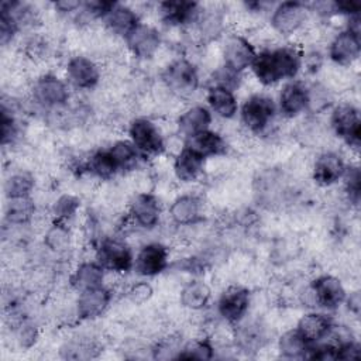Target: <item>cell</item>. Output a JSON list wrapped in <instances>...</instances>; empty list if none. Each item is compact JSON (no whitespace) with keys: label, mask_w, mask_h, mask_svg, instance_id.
I'll return each mask as SVG.
<instances>
[{"label":"cell","mask_w":361,"mask_h":361,"mask_svg":"<svg viewBox=\"0 0 361 361\" xmlns=\"http://www.w3.org/2000/svg\"><path fill=\"white\" fill-rule=\"evenodd\" d=\"M200 212L202 202L196 195L192 193L178 196L169 207V216L178 226L195 224L200 219Z\"/></svg>","instance_id":"484cf974"},{"label":"cell","mask_w":361,"mask_h":361,"mask_svg":"<svg viewBox=\"0 0 361 361\" xmlns=\"http://www.w3.org/2000/svg\"><path fill=\"white\" fill-rule=\"evenodd\" d=\"M18 126L14 116L7 110V107H1V144H11L17 137Z\"/></svg>","instance_id":"b9f144b4"},{"label":"cell","mask_w":361,"mask_h":361,"mask_svg":"<svg viewBox=\"0 0 361 361\" xmlns=\"http://www.w3.org/2000/svg\"><path fill=\"white\" fill-rule=\"evenodd\" d=\"M276 104L267 94H251L240 109L244 127L252 134H262L268 130L276 114Z\"/></svg>","instance_id":"3957f363"},{"label":"cell","mask_w":361,"mask_h":361,"mask_svg":"<svg viewBox=\"0 0 361 361\" xmlns=\"http://www.w3.org/2000/svg\"><path fill=\"white\" fill-rule=\"evenodd\" d=\"M347 165L343 157L334 151H324L313 162L312 178L320 186H331L338 182Z\"/></svg>","instance_id":"ac0fdd59"},{"label":"cell","mask_w":361,"mask_h":361,"mask_svg":"<svg viewBox=\"0 0 361 361\" xmlns=\"http://www.w3.org/2000/svg\"><path fill=\"white\" fill-rule=\"evenodd\" d=\"M202 10L199 3L188 0H168L158 4L159 17L169 27H183L196 23Z\"/></svg>","instance_id":"4fadbf2b"},{"label":"cell","mask_w":361,"mask_h":361,"mask_svg":"<svg viewBox=\"0 0 361 361\" xmlns=\"http://www.w3.org/2000/svg\"><path fill=\"white\" fill-rule=\"evenodd\" d=\"M210 123L212 111L202 104H196L186 109L176 120L178 130L185 138H190L204 130H209Z\"/></svg>","instance_id":"d4e9b609"},{"label":"cell","mask_w":361,"mask_h":361,"mask_svg":"<svg viewBox=\"0 0 361 361\" xmlns=\"http://www.w3.org/2000/svg\"><path fill=\"white\" fill-rule=\"evenodd\" d=\"M18 341L21 347H31L37 340V330L30 324H23L18 330Z\"/></svg>","instance_id":"f6af8a7d"},{"label":"cell","mask_w":361,"mask_h":361,"mask_svg":"<svg viewBox=\"0 0 361 361\" xmlns=\"http://www.w3.org/2000/svg\"><path fill=\"white\" fill-rule=\"evenodd\" d=\"M344 179V190L347 199L353 204H358L361 196V173L357 165H347L343 178Z\"/></svg>","instance_id":"74e56055"},{"label":"cell","mask_w":361,"mask_h":361,"mask_svg":"<svg viewBox=\"0 0 361 361\" xmlns=\"http://www.w3.org/2000/svg\"><path fill=\"white\" fill-rule=\"evenodd\" d=\"M65 72L68 82L76 89L90 90L100 80V69L97 63L85 55L72 56L66 63Z\"/></svg>","instance_id":"5bb4252c"},{"label":"cell","mask_w":361,"mask_h":361,"mask_svg":"<svg viewBox=\"0 0 361 361\" xmlns=\"http://www.w3.org/2000/svg\"><path fill=\"white\" fill-rule=\"evenodd\" d=\"M130 141L145 157L159 155L165 149V140L159 127L147 117H137L128 126Z\"/></svg>","instance_id":"5b68a950"},{"label":"cell","mask_w":361,"mask_h":361,"mask_svg":"<svg viewBox=\"0 0 361 361\" xmlns=\"http://www.w3.org/2000/svg\"><path fill=\"white\" fill-rule=\"evenodd\" d=\"M20 31V27L14 17L7 11L0 8V41L3 45H7L14 35Z\"/></svg>","instance_id":"ab89813d"},{"label":"cell","mask_w":361,"mask_h":361,"mask_svg":"<svg viewBox=\"0 0 361 361\" xmlns=\"http://www.w3.org/2000/svg\"><path fill=\"white\" fill-rule=\"evenodd\" d=\"M80 206V200L73 195H62L59 196L52 207V213L55 221L65 223L66 220L72 219Z\"/></svg>","instance_id":"f35d334b"},{"label":"cell","mask_w":361,"mask_h":361,"mask_svg":"<svg viewBox=\"0 0 361 361\" xmlns=\"http://www.w3.org/2000/svg\"><path fill=\"white\" fill-rule=\"evenodd\" d=\"M109 152L111 154L120 172L134 169L141 158V152L134 147L130 140L116 141L111 147H109Z\"/></svg>","instance_id":"4dcf8cb0"},{"label":"cell","mask_w":361,"mask_h":361,"mask_svg":"<svg viewBox=\"0 0 361 361\" xmlns=\"http://www.w3.org/2000/svg\"><path fill=\"white\" fill-rule=\"evenodd\" d=\"M310 344L295 330L285 331L278 340V350L285 358H306Z\"/></svg>","instance_id":"1f68e13d"},{"label":"cell","mask_w":361,"mask_h":361,"mask_svg":"<svg viewBox=\"0 0 361 361\" xmlns=\"http://www.w3.org/2000/svg\"><path fill=\"white\" fill-rule=\"evenodd\" d=\"M309 11V6L302 1H282L272 10L269 18L271 27L281 35H292L305 25Z\"/></svg>","instance_id":"ba28073f"},{"label":"cell","mask_w":361,"mask_h":361,"mask_svg":"<svg viewBox=\"0 0 361 361\" xmlns=\"http://www.w3.org/2000/svg\"><path fill=\"white\" fill-rule=\"evenodd\" d=\"M111 302V292L104 285L79 292L76 300V314L82 320H93L100 317Z\"/></svg>","instance_id":"d6986e66"},{"label":"cell","mask_w":361,"mask_h":361,"mask_svg":"<svg viewBox=\"0 0 361 361\" xmlns=\"http://www.w3.org/2000/svg\"><path fill=\"white\" fill-rule=\"evenodd\" d=\"M302 52L293 45L267 48L257 52L251 65L252 73L265 86H272L281 80H292L302 68Z\"/></svg>","instance_id":"6da1fadb"},{"label":"cell","mask_w":361,"mask_h":361,"mask_svg":"<svg viewBox=\"0 0 361 361\" xmlns=\"http://www.w3.org/2000/svg\"><path fill=\"white\" fill-rule=\"evenodd\" d=\"M54 7L58 13L68 14V13H72V11H76L78 8H80L82 3L75 1V0H61V1H55Z\"/></svg>","instance_id":"bcb514c9"},{"label":"cell","mask_w":361,"mask_h":361,"mask_svg":"<svg viewBox=\"0 0 361 361\" xmlns=\"http://www.w3.org/2000/svg\"><path fill=\"white\" fill-rule=\"evenodd\" d=\"M250 302V290L247 288L231 285L221 292L217 300V312L227 323L237 324L245 317Z\"/></svg>","instance_id":"8fae6325"},{"label":"cell","mask_w":361,"mask_h":361,"mask_svg":"<svg viewBox=\"0 0 361 361\" xmlns=\"http://www.w3.org/2000/svg\"><path fill=\"white\" fill-rule=\"evenodd\" d=\"M35 212V204L31 196L7 199L6 219L10 224H25L31 220Z\"/></svg>","instance_id":"836d02e7"},{"label":"cell","mask_w":361,"mask_h":361,"mask_svg":"<svg viewBox=\"0 0 361 361\" xmlns=\"http://www.w3.org/2000/svg\"><path fill=\"white\" fill-rule=\"evenodd\" d=\"M106 28L118 37H126L141 23L138 14L128 6L116 3L103 18Z\"/></svg>","instance_id":"603a6c76"},{"label":"cell","mask_w":361,"mask_h":361,"mask_svg":"<svg viewBox=\"0 0 361 361\" xmlns=\"http://www.w3.org/2000/svg\"><path fill=\"white\" fill-rule=\"evenodd\" d=\"M169 265V250L161 243H148L134 257L133 271L140 276H157Z\"/></svg>","instance_id":"30bf717a"},{"label":"cell","mask_w":361,"mask_h":361,"mask_svg":"<svg viewBox=\"0 0 361 361\" xmlns=\"http://www.w3.org/2000/svg\"><path fill=\"white\" fill-rule=\"evenodd\" d=\"M278 109L285 117H296L309 109V87L300 80H289L283 85L278 97Z\"/></svg>","instance_id":"2e32d148"},{"label":"cell","mask_w":361,"mask_h":361,"mask_svg":"<svg viewBox=\"0 0 361 361\" xmlns=\"http://www.w3.org/2000/svg\"><path fill=\"white\" fill-rule=\"evenodd\" d=\"M347 307L350 312H353L354 314L360 313V307H361V299H360V292H353L350 293V296H345Z\"/></svg>","instance_id":"7dc6e473"},{"label":"cell","mask_w":361,"mask_h":361,"mask_svg":"<svg viewBox=\"0 0 361 361\" xmlns=\"http://www.w3.org/2000/svg\"><path fill=\"white\" fill-rule=\"evenodd\" d=\"M330 126L337 137H340L350 148L358 149L361 135V118L358 109L348 102L338 103L330 114Z\"/></svg>","instance_id":"277c9868"},{"label":"cell","mask_w":361,"mask_h":361,"mask_svg":"<svg viewBox=\"0 0 361 361\" xmlns=\"http://www.w3.org/2000/svg\"><path fill=\"white\" fill-rule=\"evenodd\" d=\"M45 245L54 252H63L71 245V233L65 223L54 221L44 235Z\"/></svg>","instance_id":"d590c367"},{"label":"cell","mask_w":361,"mask_h":361,"mask_svg":"<svg viewBox=\"0 0 361 361\" xmlns=\"http://www.w3.org/2000/svg\"><path fill=\"white\" fill-rule=\"evenodd\" d=\"M126 44L130 52L140 58V59H148L155 55L161 45V34L159 31L149 25L140 23L127 37H126Z\"/></svg>","instance_id":"9a60e30c"},{"label":"cell","mask_w":361,"mask_h":361,"mask_svg":"<svg viewBox=\"0 0 361 361\" xmlns=\"http://www.w3.org/2000/svg\"><path fill=\"white\" fill-rule=\"evenodd\" d=\"M212 299V289L203 281L193 279L188 282L179 295L180 305L189 310H202L204 309Z\"/></svg>","instance_id":"f1b7e54d"},{"label":"cell","mask_w":361,"mask_h":361,"mask_svg":"<svg viewBox=\"0 0 361 361\" xmlns=\"http://www.w3.org/2000/svg\"><path fill=\"white\" fill-rule=\"evenodd\" d=\"M31 94L34 102L44 109L63 107L71 97L68 83L52 73L41 75L34 82Z\"/></svg>","instance_id":"52a82bcc"},{"label":"cell","mask_w":361,"mask_h":361,"mask_svg":"<svg viewBox=\"0 0 361 361\" xmlns=\"http://www.w3.org/2000/svg\"><path fill=\"white\" fill-rule=\"evenodd\" d=\"M200 155H203L206 159L212 157L223 155L227 149V142L221 134L213 130H204L190 138H186V144Z\"/></svg>","instance_id":"83f0119b"},{"label":"cell","mask_w":361,"mask_h":361,"mask_svg":"<svg viewBox=\"0 0 361 361\" xmlns=\"http://www.w3.org/2000/svg\"><path fill=\"white\" fill-rule=\"evenodd\" d=\"M127 295L134 305H142L152 296V288L147 282H138L128 289Z\"/></svg>","instance_id":"7bdbcfd3"},{"label":"cell","mask_w":361,"mask_h":361,"mask_svg":"<svg viewBox=\"0 0 361 361\" xmlns=\"http://www.w3.org/2000/svg\"><path fill=\"white\" fill-rule=\"evenodd\" d=\"M204 162H206V158L203 155H200L190 147L185 145L176 154L173 161L175 176L185 183L195 182L203 173Z\"/></svg>","instance_id":"44dd1931"},{"label":"cell","mask_w":361,"mask_h":361,"mask_svg":"<svg viewBox=\"0 0 361 361\" xmlns=\"http://www.w3.org/2000/svg\"><path fill=\"white\" fill-rule=\"evenodd\" d=\"M361 52L360 32H354L348 28L334 35L329 45L330 59L340 66H348L355 62Z\"/></svg>","instance_id":"e0dca14e"},{"label":"cell","mask_w":361,"mask_h":361,"mask_svg":"<svg viewBox=\"0 0 361 361\" xmlns=\"http://www.w3.org/2000/svg\"><path fill=\"white\" fill-rule=\"evenodd\" d=\"M212 85L223 86V87H227V89L234 92L240 85V73L233 72L231 69H228L223 65V66H220L219 69L214 71Z\"/></svg>","instance_id":"60d3db41"},{"label":"cell","mask_w":361,"mask_h":361,"mask_svg":"<svg viewBox=\"0 0 361 361\" xmlns=\"http://www.w3.org/2000/svg\"><path fill=\"white\" fill-rule=\"evenodd\" d=\"M133 221L142 228H154L159 223L161 206L158 199L151 193H138L130 202L128 209Z\"/></svg>","instance_id":"ffe728a7"},{"label":"cell","mask_w":361,"mask_h":361,"mask_svg":"<svg viewBox=\"0 0 361 361\" xmlns=\"http://www.w3.org/2000/svg\"><path fill=\"white\" fill-rule=\"evenodd\" d=\"M206 100L209 110L226 120L233 118L240 109L234 92L223 86L210 85L206 92Z\"/></svg>","instance_id":"cb8c5ba5"},{"label":"cell","mask_w":361,"mask_h":361,"mask_svg":"<svg viewBox=\"0 0 361 361\" xmlns=\"http://www.w3.org/2000/svg\"><path fill=\"white\" fill-rule=\"evenodd\" d=\"M314 302L327 310H334L345 300L347 292L341 281L333 275H322L310 286Z\"/></svg>","instance_id":"7c38bea8"},{"label":"cell","mask_w":361,"mask_h":361,"mask_svg":"<svg viewBox=\"0 0 361 361\" xmlns=\"http://www.w3.org/2000/svg\"><path fill=\"white\" fill-rule=\"evenodd\" d=\"M214 355V348L209 340L200 338L186 344L176 355V358L186 360H210Z\"/></svg>","instance_id":"8d00e7d4"},{"label":"cell","mask_w":361,"mask_h":361,"mask_svg":"<svg viewBox=\"0 0 361 361\" xmlns=\"http://www.w3.org/2000/svg\"><path fill=\"white\" fill-rule=\"evenodd\" d=\"M86 169L89 173H92L93 176L102 180L111 179L114 175L120 172L111 154L109 152V148L94 151L86 162Z\"/></svg>","instance_id":"f546056e"},{"label":"cell","mask_w":361,"mask_h":361,"mask_svg":"<svg viewBox=\"0 0 361 361\" xmlns=\"http://www.w3.org/2000/svg\"><path fill=\"white\" fill-rule=\"evenodd\" d=\"M161 79L165 87L172 94L179 97H189L197 90L200 85L197 68L185 58H178L172 61L162 71Z\"/></svg>","instance_id":"7a4b0ae2"},{"label":"cell","mask_w":361,"mask_h":361,"mask_svg":"<svg viewBox=\"0 0 361 361\" xmlns=\"http://www.w3.org/2000/svg\"><path fill=\"white\" fill-rule=\"evenodd\" d=\"M333 324L334 323L330 316H327L324 313L310 312V313L303 314L299 319V322L296 324V331L309 344H314L329 336Z\"/></svg>","instance_id":"7402d4cb"},{"label":"cell","mask_w":361,"mask_h":361,"mask_svg":"<svg viewBox=\"0 0 361 361\" xmlns=\"http://www.w3.org/2000/svg\"><path fill=\"white\" fill-rule=\"evenodd\" d=\"M35 186V179L32 173L27 171H18L11 173L4 182V193L7 199L14 197H27L31 196V192Z\"/></svg>","instance_id":"d6a6232c"},{"label":"cell","mask_w":361,"mask_h":361,"mask_svg":"<svg viewBox=\"0 0 361 361\" xmlns=\"http://www.w3.org/2000/svg\"><path fill=\"white\" fill-rule=\"evenodd\" d=\"M106 269L97 261H85L71 275V285L78 292L103 286Z\"/></svg>","instance_id":"4316f807"},{"label":"cell","mask_w":361,"mask_h":361,"mask_svg":"<svg viewBox=\"0 0 361 361\" xmlns=\"http://www.w3.org/2000/svg\"><path fill=\"white\" fill-rule=\"evenodd\" d=\"M199 34L202 38L212 41L221 35L224 30V18L223 14L217 10H202L197 21H196Z\"/></svg>","instance_id":"e575fe53"},{"label":"cell","mask_w":361,"mask_h":361,"mask_svg":"<svg viewBox=\"0 0 361 361\" xmlns=\"http://www.w3.org/2000/svg\"><path fill=\"white\" fill-rule=\"evenodd\" d=\"M66 358H87L92 357V345L85 343H71L62 350Z\"/></svg>","instance_id":"ee69618b"},{"label":"cell","mask_w":361,"mask_h":361,"mask_svg":"<svg viewBox=\"0 0 361 361\" xmlns=\"http://www.w3.org/2000/svg\"><path fill=\"white\" fill-rule=\"evenodd\" d=\"M223 65L233 72L243 73L245 69L251 68L257 51L251 41L243 35L233 34L228 35L223 45Z\"/></svg>","instance_id":"9c48e42d"},{"label":"cell","mask_w":361,"mask_h":361,"mask_svg":"<svg viewBox=\"0 0 361 361\" xmlns=\"http://www.w3.org/2000/svg\"><path fill=\"white\" fill-rule=\"evenodd\" d=\"M96 261L110 272H128L133 269L134 254L130 245L114 237L103 238L96 248Z\"/></svg>","instance_id":"8992f818"}]
</instances>
